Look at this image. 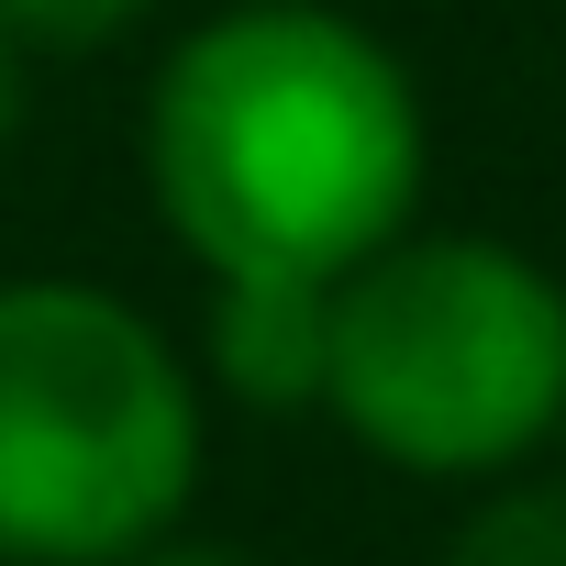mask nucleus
Instances as JSON below:
<instances>
[{
    "label": "nucleus",
    "mask_w": 566,
    "mask_h": 566,
    "mask_svg": "<svg viewBox=\"0 0 566 566\" xmlns=\"http://www.w3.org/2000/svg\"><path fill=\"white\" fill-rule=\"evenodd\" d=\"M211 389L101 277H0V566H123L200 511Z\"/></svg>",
    "instance_id": "7ed1b4c3"
},
{
    "label": "nucleus",
    "mask_w": 566,
    "mask_h": 566,
    "mask_svg": "<svg viewBox=\"0 0 566 566\" xmlns=\"http://www.w3.org/2000/svg\"><path fill=\"white\" fill-rule=\"evenodd\" d=\"M200 389L233 411H323L334 378V277H211V312H200Z\"/></svg>",
    "instance_id": "20e7f679"
},
{
    "label": "nucleus",
    "mask_w": 566,
    "mask_h": 566,
    "mask_svg": "<svg viewBox=\"0 0 566 566\" xmlns=\"http://www.w3.org/2000/svg\"><path fill=\"white\" fill-rule=\"evenodd\" d=\"M12 134H23V56L0 45V156H12Z\"/></svg>",
    "instance_id": "6e6552de"
},
{
    "label": "nucleus",
    "mask_w": 566,
    "mask_h": 566,
    "mask_svg": "<svg viewBox=\"0 0 566 566\" xmlns=\"http://www.w3.org/2000/svg\"><path fill=\"white\" fill-rule=\"evenodd\" d=\"M555 467H566V444H555Z\"/></svg>",
    "instance_id": "1a4fd4ad"
},
{
    "label": "nucleus",
    "mask_w": 566,
    "mask_h": 566,
    "mask_svg": "<svg viewBox=\"0 0 566 566\" xmlns=\"http://www.w3.org/2000/svg\"><path fill=\"white\" fill-rule=\"evenodd\" d=\"M433 112L334 0H233L145 78V200L200 277H345L422 222Z\"/></svg>",
    "instance_id": "f257e3e1"
},
{
    "label": "nucleus",
    "mask_w": 566,
    "mask_h": 566,
    "mask_svg": "<svg viewBox=\"0 0 566 566\" xmlns=\"http://www.w3.org/2000/svg\"><path fill=\"white\" fill-rule=\"evenodd\" d=\"M433 566H566V467H511L489 489H467V511L444 522Z\"/></svg>",
    "instance_id": "39448f33"
},
{
    "label": "nucleus",
    "mask_w": 566,
    "mask_h": 566,
    "mask_svg": "<svg viewBox=\"0 0 566 566\" xmlns=\"http://www.w3.org/2000/svg\"><path fill=\"white\" fill-rule=\"evenodd\" d=\"M123 566H266V555H244V544H222V533H189V522H178V533H156V544H145V555H123Z\"/></svg>",
    "instance_id": "0eeeda50"
},
{
    "label": "nucleus",
    "mask_w": 566,
    "mask_h": 566,
    "mask_svg": "<svg viewBox=\"0 0 566 566\" xmlns=\"http://www.w3.org/2000/svg\"><path fill=\"white\" fill-rule=\"evenodd\" d=\"M323 422L422 489H489L566 444V277L500 233L411 222L334 277Z\"/></svg>",
    "instance_id": "f03ea898"
},
{
    "label": "nucleus",
    "mask_w": 566,
    "mask_h": 566,
    "mask_svg": "<svg viewBox=\"0 0 566 566\" xmlns=\"http://www.w3.org/2000/svg\"><path fill=\"white\" fill-rule=\"evenodd\" d=\"M156 0H0V45L23 67H78V56H112L123 34H145Z\"/></svg>",
    "instance_id": "423d86ee"
}]
</instances>
